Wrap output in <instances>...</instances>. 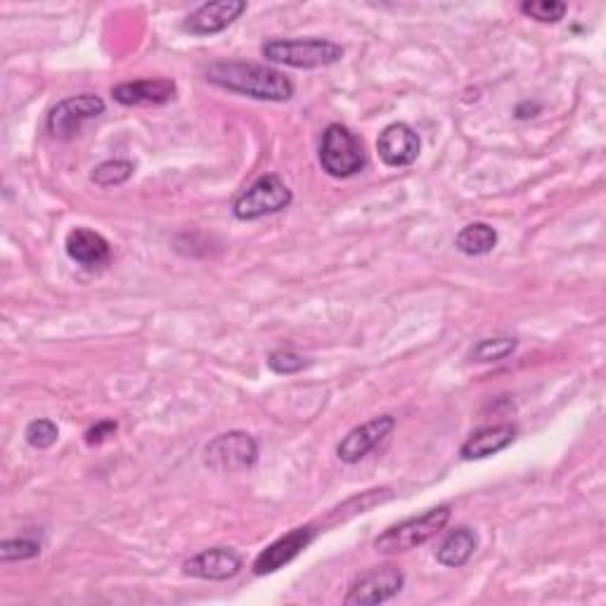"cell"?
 <instances>
[{
	"label": "cell",
	"mask_w": 606,
	"mask_h": 606,
	"mask_svg": "<svg viewBox=\"0 0 606 606\" xmlns=\"http://www.w3.org/2000/svg\"><path fill=\"white\" fill-rule=\"evenodd\" d=\"M448 522H450V505L434 507L420 516L405 518V522L387 528L374 541V549L382 554H398V552L414 549L429 543L431 538H436V535L448 526Z\"/></svg>",
	"instance_id": "3"
},
{
	"label": "cell",
	"mask_w": 606,
	"mask_h": 606,
	"mask_svg": "<svg viewBox=\"0 0 606 606\" xmlns=\"http://www.w3.org/2000/svg\"><path fill=\"white\" fill-rule=\"evenodd\" d=\"M393 427H396L393 414H379V418L351 429L337 445L339 460L346 464H356L362 458H368L372 450L391 434Z\"/></svg>",
	"instance_id": "9"
},
{
	"label": "cell",
	"mask_w": 606,
	"mask_h": 606,
	"mask_svg": "<svg viewBox=\"0 0 606 606\" xmlns=\"http://www.w3.org/2000/svg\"><path fill=\"white\" fill-rule=\"evenodd\" d=\"M518 341L512 337H495V339H481L474 349L470 351V360L474 362H495L505 360L516 351Z\"/></svg>",
	"instance_id": "20"
},
{
	"label": "cell",
	"mask_w": 606,
	"mask_h": 606,
	"mask_svg": "<svg viewBox=\"0 0 606 606\" xmlns=\"http://www.w3.org/2000/svg\"><path fill=\"white\" fill-rule=\"evenodd\" d=\"M242 557L233 547H209L183 564L187 576L202 581H228L239 574Z\"/></svg>",
	"instance_id": "13"
},
{
	"label": "cell",
	"mask_w": 606,
	"mask_h": 606,
	"mask_svg": "<svg viewBox=\"0 0 606 606\" xmlns=\"http://www.w3.org/2000/svg\"><path fill=\"white\" fill-rule=\"evenodd\" d=\"M366 147L360 137L341 124L327 126L320 143V166L332 178H351L366 168Z\"/></svg>",
	"instance_id": "4"
},
{
	"label": "cell",
	"mask_w": 606,
	"mask_h": 606,
	"mask_svg": "<svg viewBox=\"0 0 606 606\" xmlns=\"http://www.w3.org/2000/svg\"><path fill=\"white\" fill-rule=\"evenodd\" d=\"M100 114H105V100L102 97L91 93L66 97L50 110L48 133L58 137V141H72L74 135H79L85 121L97 119Z\"/></svg>",
	"instance_id": "7"
},
{
	"label": "cell",
	"mask_w": 606,
	"mask_h": 606,
	"mask_svg": "<svg viewBox=\"0 0 606 606\" xmlns=\"http://www.w3.org/2000/svg\"><path fill=\"white\" fill-rule=\"evenodd\" d=\"M206 79L225 91L254 100L287 102L294 97V83L277 69L254 62H218L212 64Z\"/></svg>",
	"instance_id": "1"
},
{
	"label": "cell",
	"mask_w": 606,
	"mask_h": 606,
	"mask_svg": "<svg viewBox=\"0 0 606 606\" xmlns=\"http://www.w3.org/2000/svg\"><path fill=\"white\" fill-rule=\"evenodd\" d=\"M114 100L124 107H150L166 105L176 97V83L168 79H147V81H129L112 89Z\"/></svg>",
	"instance_id": "14"
},
{
	"label": "cell",
	"mask_w": 606,
	"mask_h": 606,
	"mask_svg": "<svg viewBox=\"0 0 606 606\" xmlns=\"http://www.w3.org/2000/svg\"><path fill=\"white\" fill-rule=\"evenodd\" d=\"M261 55L275 64L320 69L337 64L343 58V48L327 39H270L261 45Z\"/></svg>",
	"instance_id": "2"
},
{
	"label": "cell",
	"mask_w": 606,
	"mask_h": 606,
	"mask_svg": "<svg viewBox=\"0 0 606 606\" xmlns=\"http://www.w3.org/2000/svg\"><path fill=\"white\" fill-rule=\"evenodd\" d=\"M39 554H41V545L37 541L14 538V541L0 543V559L3 562H24V559L39 557Z\"/></svg>",
	"instance_id": "22"
},
{
	"label": "cell",
	"mask_w": 606,
	"mask_h": 606,
	"mask_svg": "<svg viewBox=\"0 0 606 606\" xmlns=\"http://www.w3.org/2000/svg\"><path fill=\"white\" fill-rule=\"evenodd\" d=\"M258 460V445L247 431H228L204 448V464L214 472L230 474L249 470Z\"/></svg>",
	"instance_id": "6"
},
{
	"label": "cell",
	"mask_w": 606,
	"mask_h": 606,
	"mask_svg": "<svg viewBox=\"0 0 606 606\" xmlns=\"http://www.w3.org/2000/svg\"><path fill=\"white\" fill-rule=\"evenodd\" d=\"M420 150H422L420 135L414 133L408 124H403V121L387 126L377 137L379 160H382L391 168L414 164L420 157Z\"/></svg>",
	"instance_id": "12"
},
{
	"label": "cell",
	"mask_w": 606,
	"mask_h": 606,
	"mask_svg": "<svg viewBox=\"0 0 606 606\" xmlns=\"http://www.w3.org/2000/svg\"><path fill=\"white\" fill-rule=\"evenodd\" d=\"M27 443L31 448H37V450H45L53 445L60 436V431H58V424L55 422H50V420H33L29 427H27Z\"/></svg>",
	"instance_id": "23"
},
{
	"label": "cell",
	"mask_w": 606,
	"mask_h": 606,
	"mask_svg": "<svg viewBox=\"0 0 606 606\" xmlns=\"http://www.w3.org/2000/svg\"><path fill=\"white\" fill-rule=\"evenodd\" d=\"M116 422L112 420H105V422H97L95 427H91L89 431H85V443L89 445H100V443H105L110 436L116 434Z\"/></svg>",
	"instance_id": "25"
},
{
	"label": "cell",
	"mask_w": 606,
	"mask_h": 606,
	"mask_svg": "<svg viewBox=\"0 0 606 606\" xmlns=\"http://www.w3.org/2000/svg\"><path fill=\"white\" fill-rule=\"evenodd\" d=\"M247 12L245 0H218V3H204L195 12H189L183 29L193 37H212L228 29L235 20Z\"/></svg>",
	"instance_id": "11"
},
{
	"label": "cell",
	"mask_w": 606,
	"mask_h": 606,
	"mask_svg": "<svg viewBox=\"0 0 606 606\" xmlns=\"http://www.w3.org/2000/svg\"><path fill=\"white\" fill-rule=\"evenodd\" d=\"M133 171L135 166L129 160H110L93 168L91 181L100 187H116V185H124L133 176Z\"/></svg>",
	"instance_id": "19"
},
{
	"label": "cell",
	"mask_w": 606,
	"mask_h": 606,
	"mask_svg": "<svg viewBox=\"0 0 606 606\" xmlns=\"http://www.w3.org/2000/svg\"><path fill=\"white\" fill-rule=\"evenodd\" d=\"M66 254L72 261H76L83 268H102L110 264L112 258V245L95 230L89 228H74L66 235Z\"/></svg>",
	"instance_id": "15"
},
{
	"label": "cell",
	"mask_w": 606,
	"mask_h": 606,
	"mask_svg": "<svg viewBox=\"0 0 606 606\" xmlns=\"http://www.w3.org/2000/svg\"><path fill=\"white\" fill-rule=\"evenodd\" d=\"M522 12L538 22L554 24L566 14V3H559V0H526L522 6Z\"/></svg>",
	"instance_id": "21"
},
{
	"label": "cell",
	"mask_w": 606,
	"mask_h": 606,
	"mask_svg": "<svg viewBox=\"0 0 606 606\" xmlns=\"http://www.w3.org/2000/svg\"><path fill=\"white\" fill-rule=\"evenodd\" d=\"M403 583H405V576L398 566H391V564L377 566L351 583L349 595L343 597V604L346 606L384 604L403 590Z\"/></svg>",
	"instance_id": "8"
},
{
	"label": "cell",
	"mask_w": 606,
	"mask_h": 606,
	"mask_svg": "<svg viewBox=\"0 0 606 606\" xmlns=\"http://www.w3.org/2000/svg\"><path fill=\"white\" fill-rule=\"evenodd\" d=\"M497 245V233L489 223H470L458 233L455 247L466 256L491 254Z\"/></svg>",
	"instance_id": "18"
},
{
	"label": "cell",
	"mask_w": 606,
	"mask_h": 606,
	"mask_svg": "<svg viewBox=\"0 0 606 606\" xmlns=\"http://www.w3.org/2000/svg\"><path fill=\"white\" fill-rule=\"evenodd\" d=\"M516 429L512 424H495V427H483L466 439L460 448L462 460H483L497 455L500 450H505L514 443Z\"/></svg>",
	"instance_id": "16"
},
{
	"label": "cell",
	"mask_w": 606,
	"mask_h": 606,
	"mask_svg": "<svg viewBox=\"0 0 606 606\" xmlns=\"http://www.w3.org/2000/svg\"><path fill=\"white\" fill-rule=\"evenodd\" d=\"M479 547V535L470 526H460L453 533H448V538L436 549V562L448 568H460L472 559V554Z\"/></svg>",
	"instance_id": "17"
},
{
	"label": "cell",
	"mask_w": 606,
	"mask_h": 606,
	"mask_svg": "<svg viewBox=\"0 0 606 606\" xmlns=\"http://www.w3.org/2000/svg\"><path fill=\"white\" fill-rule=\"evenodd\" d=\"M268 368L275 374H297L304 368H308V360L304 356H299V353L283 349V351H273L268 356Z\"/></svg>",
	"instance_id": "24"
},
{
	"label": "cell",
	"mask_w": 606,
	"mask_h": 606,
	"mask_svg": "<svg viewBox=\"0 0 606 606\" xmlns=\"http://www.w3.org/2000/svg\"><path fill=\"white\" fill-rule=\"evenodd\" d=\"M291 199V189L285 185V181L275 176V173H268V176L258 178L235 199L233 214L237 220H258L287 209Z\"/></svg>",
	"instance_id": "5"
},
{
	"label": "cell",
	"mask_w": 606,
	"mask_h": 606,
	"mask_svg": "<svg viewBox=\"0 0 606 606\" xmlns=\"http://www.w3.org/2000/svg\"><path fill=\"white\" fill-rule=\"evenodd\" d=\"M316 526H299L291 528L283 538H277L275 543H270L261 554H258L254 562V574L256 576H266V574H275L277 568H283L285 564L294 562L299 557V554L316 541Z\"/></svg>",
	"instance_id": "10"
}]
</instances>
